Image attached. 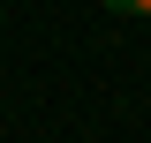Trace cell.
I'll list each match as a JSON object with an SVG mask.
<instances>
[{"label":"cell","mask_w":151,"mask_h":143,"mask_svg":"<svg viewBox=\"0 0 151 143\" xmlns=\"http://www.w3.org/2000/svg\"><path fill=\"white\" fill-rule=\"evenodd\" d=\"M98 8H113V15H151V0H98Z\"/></svg>","instance_id":"obj_1"}]
</instances>
